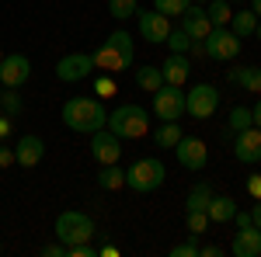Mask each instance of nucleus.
Returning <instances> with one entry per match:
<instances>
[{
  "mask_svg": "<svg viewBox=\"0 0 261 257\" xmlns=\"http://www.w3.org/2000/svg\"><path fill=\"white\" fill-rule=\"evenodd\" d=\"M42 254H45V257H63V254H66V247H63V243H49V247H42Z\"/></svg>",
  "mask_w": 261,
  "mask_h": 257,
  "instance_id": "e433bc0d",
  "label": "nucleus"
},
{
  "mask_svg": "<svg viewBox=\"0 0 261 257\" xmlns=\"http://www.w3.org/2000/svg\"><path fill=\"white\" fill-rule=\"evenodd\" d=\"M153 7H157L161 14H167V18H181V14L192 7V0H153Z\"/></svg>",
  "mask_w": 261,
  "mask_h": 257,
  "instance_id": "cd10ccee",
  "label": "nucleus"
},
{
  "mask_svg": "<svg viewBox=\"0 0 261 257\" xmlns=\"http://www.w3.org/2000/svg\"><path fill=\"white\" fill-rule=\"evenodd\" d=\"M0 94H4V91H0Z\"/></svg>",
  "mask_w": 261,
  "mask_h": 257,
  "instance_id": "09e8293b",
  "label": "nucleus"
},
{
  "mask_svg": "<svg viewBox=\"0 0 261 257\" xmlns=\"http://www.w3.org/2000/svg\"><path fill=\"white\" fill-rule=\"evenodd\" d=\"M230 4H241V0H230Z\"/></svg>",
  "mask_w": 261,
  "mask_h": 257,
  "instance_id": "49530a36",
  "label": "nucleus"
},
{
  "mask_svg": "<svg viewBox=\"0 0 261 257\" xmlns=\"http://www.w3.org/2000/svg\"><path fill=\"white\" fill-rule=\"evenodd\" d=\"M28 77H32V60L28 56L11 52V56L0 60V87H21V83H28Z\"/></svg>",
  "mask_w": 261,
  "mask_h": 257,
  "instance_id": "f8f14e48",
  "label": "nucleus"
},
{
  "mask_svg": "<svg viewBox=\"0 0 261 257\" xmlns=\"http://www.w3.org/2000/svg\"><path fill=\"white\" fill-rule=\"evenodd\" d=\"M94 56V70L101 73H122V70H129L133 60H136V45H133V35L129 32H112L105 45H101L98 52H91Z\"/></svg>",
  "mask_w": 261,
  "mask_h": 257,
  "instance_id": "f03ea898",
  "label": "nucleus"
},
{
  "mask_svg": "<svg viewBox=\"0 0 261 257\" xmlns=\"http://www.w3.org/2000/svg\"><path fill=\"white\" fill-rule=\"evenodd\" d=\"M63 125L70 129V132H84V136H91V132H98L108 125V111H105V104L98 98H70L63 104L60 111Z\"/></svg>",
  "mask_w": 261,
  "mask_h": 257,
  "instance_id": "f257e3e1",
  "label": "nucleus"
},
{
  "mask_svg": "<svg viewBox=\"0 0 261 257\" xmlns=\"http://www.w3.org/2000/svg\"><path fill=\"white\" fill-rule=\"evenodd\" d=\"M251 11L258 14V21H261V0H251Z\"/></svg>",
  "mask_w": 261,
  "mask_h": 257,
  "instance_id": "37998d69",
  "label": "nucleus"
},
{
  "mask_svg": "<svg viewBox=\"0 0 261 257\" xmlns=\"http://www.w3.org/2000/svg\"><path fill=\"white\" fill-rule=\"evenodd\" d=\"M98 94L101 98H112V94H115V83H112V80H98Z\"/></svg>",
  "mask_w": 261,
  "mask_h": 257,
  "instance_id": "4c0bfd02",
  "label": "nucleus"
},
{
  "mask_svg": "<svg viewBox=\"0 0 261 257\" xmlns=\"http://www.w3.org/2000/svg\"><path fill=\"white\" fill-rule=\"evenodd\" d=\"M161 73H164V83H174V87H185L188 77H192V63L185 52H171L167 60L161 63Z\"/></svg>",
  "mask_w": 261,
  "mask_h": 257,
  "instance_id": "dca6fc26",
  "label": "nucleus"
},
{
  "mask_svg": "<svg viewBox=\"0 0 261 257\" xmlns=\"http://www.w3.org/2000/svg\"><path fill=\"white\" fill-rule=\"evenodd\" d=\"M0 108H4L7 115H18L21 108H24L21 98H18V87H7V94H0Z\"/></svg>",
  "mask_w": 261,
  "mask_h": 257,
  "instance_id": "2f4dec72",
  "label": "nucleus"
},
{
  "mask_svg": "<svg viewBox=\"0 0 261 257\" xmlns=\"http://www.w3.org/2000/svg\"><path fill=\"white\" fill-rule=\"evenodd\" d=\"M98 188H105V191H119V188H125V170H122L119 163H105V170L98 174Z\"/></svg>",
  "mask_w": 261,
  "mask_h": 257,
  "instance_id": "5701e85b",
  "label": "nucleus"
},
{
  "mask_svg": "<svg viewBox=\"0 0 261 257\" xmlns=\"http://www.w3.org/2000/svg\"><path fill=\"white\" fill-rule=\"evenodd\" d=\"M171 257H199V243H195V237L185 240V243H178V247H171Z\"/></svg>",
  "mask_w": 261,
  "mask_h": 257,
  "instance_id": "473e14b6",
  "label": "nucleus"
},
{
  "mask_svg": "<svg viewBox=\"0 0 261 257\" xmlns=\"http://www.w3.org/2000/svg\"><path fill=\"white\" fill-rule=\"evenodd\" d=\"M251 222H254V226L261 230V198L254 202V205H251Z\"/></svg>",
  "mask_w": 261,
  "mask_h": 257,
  "instance_id": "ea45409f",
  "label": "nucleus"
},
{
  "mask_svg": "<svg viewBox=\"0 0 261 257\" xmlns=\"http://www.w3.org/2000/svg\"><path fill=\"white\" fill-rule=\"evenodd\" d=\"M226 125H230V132H241V129H247V125H251V108H244V104H241V108H233Z\"/></svg>",
  "mask_w": 261,
  "mask_h": 257,
  "instance_id": "7c9ffc66",
  "label": "nucleus"
},
{
  "mask_svg": "<svg viewBox=\"0 0 261 257\" xmlns=\"http://www.w3.org/2000/svg\"><path fill=\"white\" fill-rule=\"evenodd\" d=\"M181 139V125L178 122H161V129L153 132V142L161 146V150H174Z\"/></svg>",
  "mask_w": 261,
  "mask_h": 257,
  "instance_id": "393cba45",
  "label": "nucleus"
},
{
  "mask_svg": "<svg viewBox=\"0 0 261 257\" xmlns=\"http://www.w3.org/2000/svg\"><path fill=\"white\" fill-rule=\"evenodd\" d=\"M220 108V91L213 83H195L192 91H185V115L195 119H213Z\"/></svg>",
  "mask_w": 261,
  "mask_h": 257,
  "instance_id": "0eeeda50",
  "label": "nucleus"
},
{
  "mask_svg": "<svg viewBox=\"0 0 261 257\" xmlns=\"http://www.w3.org/2000/svg\"><path fill=\"white\" fill-rule=\"evenodd\" d=\"M209 202H213V188L202 181V184H195V188L188 191V202H185V209H188V212H205V209H209Z\"/></svg>",
  "mask_w": 261,
  "mask_h": 257,
  "instance_id": "b1692460",
  "label": "nucleus"
},
{
  "mask_svg": "<svg viewBox=\"0 0 261 257\" xmlns=\"http://www.w3.org/2000/svg\"><path fill=\"white\" fill-rule=\"evenodd\" d=\"M247 195L261 198V178H247Z\"/></svg>",
  "mask_w": 261,
  "mask_h": 257,
  "instance_id": "58836bf2",
  "label": "nucleus"
},
{
  "mask_svg": "<svg viewBox=\"0 0 261 257\" xmlns=\"http://www.w3.org/2000/svg\"><path fill=\"white\" fill-rule=\"evenodd\" d=\"M205 14H209V21H213V28H223V24H230V18H233V11H230V0H209Z\"/></svg>",
  "mask_w": 261,
  "mask_h": 257,
  "instance_id": "a878e982",
  "label": "nucleus"
},
{
  "mask_svg": "<svg viewBox=\"0 0 261 257\" xmlns=\"http://www.w3.org/2000/svg\"><path fill=\"white\" fill-rule=\"evenodd\" d=\"M164 42H167V49H171V52H188V45H192V39H188L181 28H171Z\"/></svg>",
  "mask_w": 261,
  "mask_h": 257,
  "instance_id": "c85d7f7f",
  "label": "nucleus"
},
{
  "mask_svg": "<svg viewBox=\"0 0 261 257\" xmlns=\"http://www.w3.org/2000/svg\"><path fill=\"white\" fill-rule=\"evenodd\" d=\"M164 181H167V170H164V163L157 157H143L125 170V188H133V191H140V195L157 191Z\"/></svg>",
  "mask_w": 261,
  "mask_h": 257,
  "instance_id": "39448f33",
  "label": "nucleus"
},
{
  "mask_svg": "<svg viewBox=\"0 0 261 257\" xmlns=\"http://www.w3.org/2000/svg\"><path fill=\"white\" fill-rule=\"evenodd\" d=\"M108 11H112V18H133V14H140V0H108Z\"/></svg>",
  "mask_w": 261,
  "mask_h": 257,
  "instance_id": "bb28decb",
  "label": "nucleus"
},
{
  "mask_svg": "<svg viewBox=\"0 0 261 257\" xmlns=\"http://www.w3.org/2000/svg\"><path fill=\"white\" fill-rule=\"evenodd\" d=\"M0 250H4V247H0Z\"/></svg>",
  "mask_w": 261,
  "mask_h": 257,
  "instance_id": "de8ad7c7",
  "label": "nucleus"
},
{
  "mask_svg": "<svg viewBox=\"0 0 261 257\" xmlns=\"http://www.w3.org/2000/svg\"><path fill=\"white\" fill-rule=\"evenodd\" d=\"M230 254L233 257H261V230L254 222L251 226H241V233H233Z\"/></svg>",
  "mask_w": 261,
  "mask_h": 257,
  "instance_id": "2eb2a0df",
  "label": "nucleus"
},
{
  "mask_svg": "<svg viewBox=\"0 0 261 257\" xmlns=\"http://www.w3.org/2000/svg\"><path fill=\"white\" fill-rule=\"evenodd\" d=\"M230 83L244 87L247 94H261V66H233L230 70Z\"/></svg>",
  "mask_w": 261,
  "mask_h": 257,
  "instance_id": "6ab92c4d",
  "label": "nucleus"
},
{
  "mask_svg": "<svg viewBox=\"0 0 261 257\" xmlns=\"http://www.w3.org/2000/svg\"><path fill=\"white\" fill-rule=\"evenodd\" d=\"M181 32H185L188 39H205V35L213 32V21H209V14L202 11L199 4H192V7L181 14Z\"/></svg>",
  "mask_w": 261,
  "mask_h": 257,
  "instance_id": "f3484780",
  "label": "nucleus"
},
{
  "mask_svg": "<svg viewBox=\"0 0 261 257\" xmlns=\"http://www.w3.org/2000/svg\"><path fill=\"white\" fill-rule=\"evenodd\" d=\"M136 87H143L146 94L161 91V87H164V73H161V66H140V70H136Z\"/></svg>",
  "mask_w": 261,
  "mask_h": 257,
  "instance_id": "4be33fe9",
  "label": "nucleus"
},
{
  "mask_svg": "<svg viewBox=\"0 0 261 257\" xmlns=\"http://www.w3.org/2000/svg\"><path fill=\"white\" fill-rule=\"evenodd\" d=\"M205 212H209V222H230V219L237 216V202L230 195H213Z\"/></svg>",
  "mask_w": 261,
  "mask_h": 257,
  "instance_id": "aec40b11",
  "label": "nucleus"
},
{
  "mask_svg": "<svg viewBox=\"0 0 261 257\" xmlns=\"http://www.w3.org/2000/svg\"><path fill=\"white\" fill-rule=\"evenodd\" d=\"M167 32H171V18H167V14H161L157 7L140 14V35L146 42H153V45H157V42L167 39Z\"/></svg>",
  "mask_w": 261,
  "mask_h": 257,
  "instance_id": "4468645a",
  "label": "nucleus"
},
{
  "mask_svg": "<svg viewBox=\"0 0 261 257\" xmlns=\"http://www.w3.org/2000/svg\"><path fill=\"white\" fill-rule=\"evenodd\" d=\"M199 254H202V257H220L223 247H213V243H209V247H199Z\"/></svg>",
  "mask_w": 261,
  "mask_h": 257,
  "instance_id": "79ce46f5",
  "label": "nucleus"
},
{
  "mask_svg": "<svg viewBox=\"0 0 261 257\" xmlns=\"http://www.w3.org/2000/svg\"><path fill=\"white\" fill-rule=\"evenodd\" d=\"M11 129H14V122H11V115H0V142L11 136Z\"/></svg>",
  "mask_w": 261,
  "mask_h": 257,
  "instance_id": "c9c22d12",
  "label": "nucleus"
},
{
  "mask_svg": "<svg viewBox=\"0 0 261 257\" xmlns=\"http://www.w3.org/2000/svg\"><path fill=\"white\" fill-rule=\"evenodd\" d=\"M91 157L98 160L101 167L105 163H119L122 157V139L105 125V129H98V132H91Z\"/></svg>",
  "mask_w": 261,
  "mask_h": 257,
  "instance_id": "9d476101",
  "label": "nucleus"
},
{
  "mask_svg": "<svg viewBox=\"0 0 261 257\" xmlns=\"http://www.w3.org/2000/svg\"><path fill=\"white\" fill-rule=\"evenodd\" d=\"M0 60H4V56H0Z\"/></svg>",
  "mask_w": 261,
  "mask_h": 257,
  "instance_id": "8fccbe9b",
  "label": "nucleus"
},
{
  "mask_svg": "<svg viewBox=\"0 0 261 257\" xmlns=\"http://www.w3.org/2000/svg\"><path fill=\"white\" fill-rule=\"evenodd\" d=\"M94 237V219L87 212H77V209H63L56 216V240L63 247H73V243H87Z\"/></svg>",
  "mask_w": 261,
  "mask_h": 257,
  "instance_id": "20e7f679",
  "label": "nucleus"
},
{
  "mask_svg": "<svg viewBox=\"0 0 261 257\" xmlns=\"http://www.w3.org/2000/svg\"><path fill=\"white\" fill-rule=\"evenodd\" d=\"M42 157H45V142L39 136H21L18 139L14 160H18L21 167H35V163H42Z\"/></svg>",
  "mask_w": 261,
  "mask_h": 257,
  "instance_id": "a211bd4d",
  "label": "nucleus"
},
{
  "mask_svg": "<svg viewBox=\"0 0 261 257\" xmlns=\"http://www.w3.org/2000/svg\"><path fill=\"white\" fill-rule=\"evenodd\" d=\"M233 157L241 163H261V129L258 125H247L237 132L233 139Z\"/></svg>",
  "mask_w": 261,
  "mask_h": 257,
  "instance_id": "ddd939ff",
  "label": "nucleus"
},
{
  "mask_svg": "<svg viewBox=\"0 0 261 257\" xmlns=\"http://www.w3.org/2000/svg\"><path fill=\"white\" fill-rule=\"evenodd\" d=\"M202 42H205V56L213 63H230V60L241 56V39H237L226 24H223V28H213Z\"/></svg>",
  "mask_w": 261,
  "mask_h": 257,
  "instance_id": "423d86ee",
  "label": "nucleus"
},
{
  "mask_svg": "<svg viewBox=\"0 0 261 257\" xmlns=\"http://www.w3.org/2000/svg\"><path fill=\"white\" fill-rule=\"evenodd\" d=\"M251 125H258V129H261V98L254 101V108H251Z\"/></svg>",
  "mask_w": 261,
  "mask_h": 257,
  "instance_id": "a19ab883",
  "label": "nucleus"
},
{
  "mask_svg": "<svg viewBox=\"0 0 261 257\" xmlns=\"http://www.w3.org/2000/svg\"><path fill=\"white\" fill-rule=\"evenodd\" d=\"M254 28H258V14H254V11H233V18H230V32H233L237 39H251Z\"/></svg>",
  "mask_w": 261,
  "mask_h": 257,
  "instance_id": "412c9836",
  "label": "nucleus"
},
{
  "mask_svg": "<svg viewBox=\"0 0 261 257\" xmlns=\"http://www.w3.org/2000/svg\"><path fill=\"white\" fill-rule=\"evenodd\" d=\"M254 35H258V39H261V21H258V28H254Z\"/></svg>",
  "mask_w": 261,
  "mask_h": 257,
  "instance_id": "c03bdc74",
  "label": "nucleus"
},
{
  "mask_svg": "<svg viewBox=\"0 0 261 257\" xmlns=\"http://www.w3.org/2000/svg\"><path fill=\"white\" fill-rule=\"evenodd\" d=\"M11 163H18V160H14V150H11L7 142H0V170L11 167Z\"/></svg>",
  "mask_w": 261,
  "mask_h": 257,
  "instance_id": "f704fd0d",
  "label": "nucleus"
},
{
  "mask_svg": "<svg viewBox=\"0 0 261 257\" xmlns=\"http://www.w3.org/2000/svg\"><path fill=\"white\" fill-rule=\"evenodd\" d=\"M192 4H209V0H192Z\"/></svg>",
  "mask_w": 261,
  "mask_h": 257,
  "instance_id": "a18cd8bd",
  "label": "nucleus"
},
{
  "mask_svg": "<svg viewBox=\"0 0 261 257\" xmlns=\"http://www.w3.org/2000/svg\"><path fill=\"white\" fill-rule=\"evenodd\" d=\"M153 115L161 122H178L185 115V91L174 83H164L161 91H153Z\"/></svg>",
  "mask_w": 261,
  "mask_h": 257,
  "instance_id": "6e6552de",
  "label": "nucleus"
},
{
  "mask_svg": "<svg viewBox=\"0 0 261 257\" xmlns=\"http://www.w3.org/2000/svg\"><path fill=\"white\" fill-rule=\"evenodd\" d=\"M98 250L94 247H87V243H73V247H66V257H94Z\"/></svg>",
  "mask_w": 261,
  "mask_h": 257,
  "instance_id": "72a5a7b5",
  "label": "nucleus"
},
{
  "mask_svg": "<svg viewBox=\"0 0 261 257\" xmlns=\"http://www.w3.org/2000/svg\"><path fill=\"white\" fill-rule=\"evenodd\" d=\"M174 153H178V163L185 170H202V167L209 163V146L195 136H181L178 146H174Z\"/></svg>",
  "mask_w": 261,
  "mask_h": 257,
  "instance_id": "9b49d317",
  "label": "nucleus"
},
{
  "mask_svg": "<svg viewBox=\"0 0 261 257\" xmlns=\"http://www.w3.org/2000/svg\"><path fill=\"white\" fill-rule=\"evenodd\" d=\"M185 226H188V237H199V233H205V226H209V212H188Z\"/></svg>",
  "mask_w": 261,
  "mask_h": 257,
  "instance_id": "c756f323",
  "label": "nucleus"
},
{
  "mask_svg": "<svg viewBox=\"0 0 261 257\" xmlns=\"http://www.w3.org/2000/svg\"><path fill=\"white\" fill-rule=\"evenodd\" d=\"M108 129L119 139H140L150 132V115L140 104H119L112 115H108Z\"/></svg>",
  "mask_w": 261,
  "mask_h": 257,
  "instance_id": "7ed1b4c3",
  "label": "nucleus"
},
{
  "mask_svg": "<svg viewBox=\"0 0 261 257\" xmlns=\"http://www.w3.org/2000/svg\"><path fill=\"white\" fill-rule=\"evenodd\" d=\"M94 73V56L91 52H70L56 63V80L63 83H77V80H87Z\"/></svg>",
  "mask_w": 261,
  "mask_h": 257,
  "instance_id": "1a4fd4ad",
  "label": "nucleus"
}]
</instances>
